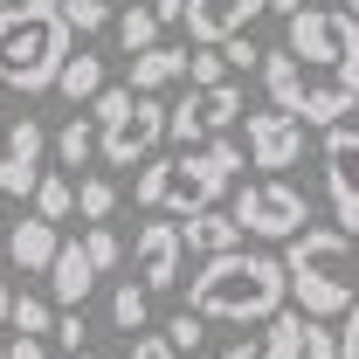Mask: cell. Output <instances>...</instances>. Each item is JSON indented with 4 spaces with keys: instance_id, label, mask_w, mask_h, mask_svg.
I'll return each instance as SVG.
<instances>
[{
    "instance_id": "7",
    "label": "cell",
    "mask_w": 359,
    "mask_h": 359,
    "mask_svg": "<svg viewBox=\"0 0 359 359\" xmlns=\"http://www.w3.org/2000/svg\"><path fill=\"white\" fill-rule=\"evenodd\" d=\"M249 118V97L242 83H215V90H187L180 104H166V138L180 152L187 145H208V138H228V125Z\"/></svg>"
},
{
    "instance_id": "11",
    "label": "cell",
    "mask_w": 359,
    "mask_h": 359,
    "mask_svg": "<svg viewBox=\"0 0 359 359\" xmlns=\"http://www.w3.org/2000/svg\"><path fill=\"white\" fill-rule=\"evenodd\" d=\"M325 194H332L339 228L359 235V132L353 125H332L325 132Z\"/></svg>"
},
{
    "instance_id": "16",
    "label": "cell",
    "mask_w": 359,
    "mask_h": 359,
    "mask_svg": "<svg viewBox=\"0 0 359 359\" xmlns=\"http://www.w3.org/2000/svg\"><path fill=\"white\" fill-rule=\"evenodd\" d=\"M180 242H187V256H222V249H242L249 235H242V222H235V215L201 208V215H187V222H180Z\"/></svg>"
},
{
    "instance_id": "19",
    "label": "cell",
    "mask_w": 359,
    "mask_h": 359,
    "mask_svg": "<svg viewBox=\"0 0 359 359\" xmlns=\"http://www.w3.org/2000/svg\"><path fill=\"white\" fill-rule=\"evenodd\" d=\"M55 90H62V97H69V104L83 111L90 97L104 90V55H97V48H76V55L62 62V76H55Z\"/></svg>"
},
{
    "instance_id": "6",
    "label": "cell",
    "mask_w": 359,
    "mask_h": 359,
    "mask_svg": "<svg viewBox=\"0 0 359 359\" xmlns=\"http://www.w3.org/2000/svg\"><path fill=\"white\" fill-rule=\"evenodd\" d=\"M228 215L242 222V235H256V242H290V235L311 228V194H297L283 173H263V180H249L235 194Z\"/></svg>"
},
{
    "instance_id": "12",
    "label": "cell",
    "mask_w": 359,
    "mask_h": 359,
    "mask_svg": "<svg viewBox=\"0 0 359 359\" xmlns=\"http://www.w3.org/2000/svg\"><path fill=\"white\" fill-rule=\"evenodd\" d=\"M180 263H187V242H180L173 215H152L138 228V283L145 290H180Z\"/></svg>"
},
{
    "instance_id": "1",
    "label": "cell",
    "mask_w": 359,
    "mask_h": 359,
    "mask_svg": "<svg viewBox=\"0 0 359 359\" xmlns=\"http://www.w3.org/2000/svg\"><path fill=\"white\" fill-rule=\"evenodd\" d=\"M263 90L276 111L332 132L346 111H359V21L346 7H297L283 48L263 55Z\"/></svg>"
},
{
    "instance_id": "5",
    "label": "cell",
    "mask_w": 359,
    "mask_h": 359,
    "mask_svg": "<svg viewBox=\"0 0 359 359\" xmlns=\"http://www.w3.org/2000/svg\"><path fill=\"white\" fill-rule=\"evenodd\" d=\"M283 276L304 318H346L359 304V242L346 228H304L283 249Z\"/></svg>"
},
{
    "instance_id": "21",
    "label": "cell",
    "mask_w": 359,
    "mask_h": 359,
    "mask_svg": "<svg viewBox=\"0 0 359 359\" xmlns=\"http://www.w3.org/2000/svg\"><path fill=\"white\" fill-rule=\"evenodd\" d=\"M111 325H118V332H152V290H145V283H118V290H111Z\"/></svg>"
},
{
    "instance_id": "20",
    "label": "cell",
    "mask_w": 359,
    "mask_h": 359,
    "mask_svg": "<svg viewBox=\"0 0 359 359\" xmlns=\"http://www.w3.org/2000/svg\"><path fill=\"white\" fill-rule=\"evenodd\" d=\"M304 325H311L304 311H276V318L263 325V339H256L263 359H304Z\"/></svg>"
},
{
    "instance_id": "41",
    "label": "cell",
    "mask_w": 359,
    "mask_h": 359,
    "mask_svg": "<svg viewBox=\"0 0 359 359\" xmlns=\"http://www.w3.org/2000/svg\"><path fill=\"white\" fill-rule=\"evenodd\" d=\"M0 269H7V228H0Z\"/></svg>"
},
{
    "instance_id": "15",
    "label": "cell",
    "mask_w": 359,
    "mask_h": 359,
    "mask_svg": "<svg viewBox=\"0 0 359 359\" xmlns=\"http://www.w3.org/2000/svg\"><path fill=\"white\" fill-rule=\"evenodd\" d=\"M90 290H97V263L83 256V242H62L55 263H48V297H55V311H76Z\"/></svg>"
},
{
    "instance_id": "18",
    "label": "cell",
    "mask_w": 359,
    "mask_h": 359,
    "mask_svg": "<svg viewBox=\"0 0 359 359\" xmlns=\"http://www.w3.org/2000/svg\"><path fill=\"white\" fill-rule=\"evenodd\" d=\"M97 152H104V125H97L90 111H76V118H69V125L55 132V159H62L69 173H83V166L97 159Z\"/></svg>"
},
{
    "instance_id": "14",
    "label": "cell",
    "mask_w": 359,
    "mask_h": 359,
    "mask_svg": "<svg viewBox=\"0 0 359 359\" xmlns=\"http://www.w3.org/2000/svg\"><path fill=\"white\" fill-rule=\"evenodd\" d=\"M55 249H62V228H55V222H42V215H28V222H7V263H14V269L48 276Z\"/></svg>"
},
{
    "instance_id": "2",
    "label": "cell",
    "mask_w": 359,
    "mask_h": 359,
    "mask_svg": "<svg viewBox=\"0 0 359 359\" xmlns=\"http://www.w3.org/2000/svg\"><path fill=\"white\" fill-rule=\"evenodd\" d=\"M187 290V311H201L208 325H269L290 297V276H283V256H263V249H222L194 269Z\"/></svg>"
},
{
    "instance_id": "46",
    "label": "cell",
    "mask_w": 359,
    "mask_h": 359,
    "mask_svg": "<svg viewBox=\"0 0 359 359\" xmlns=\"http://www.w3.org/2000/svg\"><path fill=\"white\" fill-rule=\"evenodd\" d=\"M0 138H7V125H0Z\"/></svg>"
},
{
    "instance_id": "45",
    "label": "cell",
    "mask_w": 359,
    "mask_h": 359,
    "mask_svg": "<svg viewBox=\"0 0 359 359\" xmlns=\"http://www.w3.org/2000/svg\"><path fill=\"white\" fill-rule=\"evenodd\" d=\"M111 7H138V0H111Z\"/></svg>"
},
{
    "instance_id": "44",
    "label": "cell",
    "mask_w": 359,
    "mask_h": 359,
    "mask_svg": "<svg viewBox=\"0 0 359 359\" xmlns=\"http://www.w3.org/2000/svg\"><path fill=\"white\" fill-rule=\"evenodd\" d=\"M69 359H97V353H90V346H83V353H69Z\"/></svg>"
},
{
    "instance_id": "42",
    "label": "cell",
    "mask_w": 359,
    "mask_h": 359,
    "mask_svg": "<svg viewBox=\"0 0 359 359\" xmlns=\"http://www.w3.org/2000/svg\"><path fill=\"white\" fill-rule=\"evenodd\" d=\"M339 7H346V14H353V21H359V0H339Z\"/></svg>"
},
{
    "instance_id": "27",
    "label": "cell",
    "mask_w": 359,
    "mask_h": 359,
    "mask_svg": "<svg viewBox=\"0 0 359 359\" xmlns=\"http://www.w3.org/2000/svg\"><path fill=\"white\" fill-rule=\"evenodd\" d=\"M83 256L97 263V276H104V269H118V256H125V242H118V235H111L104 222H90V228H83Z\"/></svg>"
},
{
    "instance_id": "23",
    "label": "cell",
    "mask_w": 359,
    "mask_h": 359,
    "mask_svg": "<svg viewBox=\"0 0 359 359\" xmlns=\"http://www.w3.org/2000/svg\"><path fill=\"white\" fill-rule=\"evenodd\" d=\"M35 215L62 228L69 215H76V180H62V173H42V187H35Z\"/></svg>"
},
{
    "instance_id": "26",
    "label": "cell",
    "mask_w": 359,
    "mask_h": 359,
    "mask_svg": "<svg viewBox=\"0 0 359 359\" xmlns=\"http://www.w3.org/2000/svg\"><path fill=\"white\" fill-rule=\"evenodd\" d=\"M187 83H194V90L228 83V55H222V48H208V42H194V48H187Z\"/></svg>"
},
{
    "instance_id": "29",
    "label": "cell",
    "mask_w": 359,
    "mask_h": 359,
    "mask_svg": "<svg viewBox=\"0 0 359 359\" xmlns=\"http://www.w3.org/2000/svg\"><path fill=\"white\" fill-rule=\"evenodd\" d=\"M166 339H173V353H201V346H208V318H201V311H180L173 325H166Z\"/></svg>"
},
{
    "instance_id": "31",
    "label": "cell",
    "mask_w": 359,
    "mask_h": 359,
    "mask_svg": "<svg viewBox=\"0 0 359 359\" xmlns=\"http://www.w3.org/2000/svg\"><path fill=\"white\" fill-rule=\"evenodd\" d=\"M304 359H339V332H332L325 318H311V325H304Z\"/></svg>"
},
{
    "instance_id": "32",
    "label": "cell",
    "mask_w": 359,
    "mask_h": 359,
    "mask_svg": "<svg viewBox=\"0 0 359 359\" xmlns=\"http://www.w3.org/2000/svg\"><path fill=\"white\" fill-rule=\"evenodd\" d=\"M125 359H180V353H173V339H166V332H138L132 346H125Z\"/></svg>"
},
{
    "instance_id": "40",
    "label": "cell",
    "mask_w": 359,
    "mask_h": 359,
    "mask_svg": "<svg viewBox=\"0 0 359 359\" xmlns=\"http://www.w3.org/2000/svg\"><path fill=\"white\" fill-rule=\"evenodd\" d=\"M269 7H276V14H283V21H290V14H297V7H304V0H269Z\"/></svg>"
},
{
    "instance_id": "48",
    "label": "cell",
    "mask_w": 359,
    "mask_h": 359,
    "mask_svg": "<svg viewBox=\"0 0 359 359\" xmlns=\"http://www.w3.org/2000/svg\"><path fill=\"white\" fill-rule=\"evenodd\" d=\"M0 7H7V0H0Z\"/></svg>"
},
{
    "instance_id": "30",
    "label": "cell",
    "mask_w": 359,
    "mask_h": 359,
    "mask_svg": "<svg viewBox=\"0 0 359 359\" xmlns=\"http://www.w3.org/2000/svg\"><path fill=\"white\" fill-rule=\"evenodd\" d=\"M132 97H138L132 83H125V90H97V97H90V118H97V125H111V118H125V111H132Z\"/></svg>"
},
{
    "instance_id": "8",
    "label": "cell",
    "mask_w": 359,
    "mask_h": 359,
    "mask_svg": "<svg viewBox=\"0 0 359 359\" xmlns=\"http://www.w3.org/2000/svg\"><path fill=\"white\" fill-rule=\"evenodd\" d=\"M159 145H166V104L159 97H132V111L104 125V152L97 159L104 166H145Z\"/></svg>"
},
{
    "instance_id": "25",
    "label": "cell",
    "mask_w": 359,
    "mask_h": 359,
    "mask_svg": "<svg viewBox=\"0 0 359 359\" xmlns=\"http://www.w3.org/2000/svg\"><path fill=\"white\" fill-rule=\"evenodd\" d=\"M118 42H125V55H138V48L159 42V14L138 0V7H118Z\"/></svg>"
},
{
    "instance_id": "22",
    "label": "cell",
    "mask_w": 359,
    "mask_h": 359,
    "mask_svg": "<svg viewBox=\"0 0 359 359\" xmlns=\"http://www.w3.org/2000/svg\"><path fill=\"white\" fill-rule=\"evenodd\" d=\"M76 215H83V222H111V215H118V180L83 173L76 180Z\"/></svg>"
},
{
    "instance_id": "34",
    "label": "cell",
    "mask_w": 359,
    "mask_h": 359,
    "mask_svg": "<svg viewBox=\"0 0 359 359\" xmlns=\"http://www.w3.org/2000/svg\"><path fill=\"white\" fill-rule=\"evenodd\" d=\"M222 55H228V69H263V48L249 42V35H235V42H222Z\"/></svg>"
},
{
    "instance_id": "24",
    "label": "cell",
    "mask_w": 359,
    "mask_h": 359,
    "mask_svg": "<svg viewBox=\"0 0 359 359\" xmlns=\"http://www.w3.org/2000/svg\"><path fill=\"white\" fill-rule=\"evenodd\" d=\"M7 325H14L21 339H48V332H55V297H35V290H21Z\"/></svg>"
},
{
    "instance_id": "47",
    "label": "cell",
    "mask_w": 359,
    "mask_h": 359,
    "mask_svg": "<svg viewBox=\"0 0 359 359\" xmlns=\"http://www.w3.org/2000/svg\"><path fill=\"white\" fill-rule=\"evenodd\" d=\"M0 359H7V346H0Z\"/></svg>"
},
{
    "instance_id": "28",
    "label": "cell",
    "mask_w": 359,
    "mask_h": 359,
    "mask_svg": "<svg viewBox=\"0 0 359 359\" xmlns=\"http://www.w3.org/2000/svg\"><path fill=\"white\" fill-rule=\"evenodd\" d=\"M62 21H69V35H97L111 21V0H62Z\"/></svg>"
},
{
    "instance_id": "43",
    "label": "cell",
    "mask_w": 359,
    "mask_h": 359,
    "mask_svg": "<svg viewBox=\"0 0 359 359\" xmlns=\"http://www.w3.org/2000/svg\"><path fill=\"white\" fill-rule=\"evenodd\" d=\"M0 228H7V194H0Z\"/></svg>"
},
{
    "instance_id": "13",
    "label": "cell",
    "mask_w": 359,
    "mask_h": 359,
    "mask_svg": "<svg viewBox=\"0 0 359 359\" xmlns=\"http://www.w3.org/2000/svg\"><path fill=\"white\" fill-rule=\"evenodd\" d=\"M269 0H187V28H194V42L222 48L235 35H249V21L263 14Z\"/></svg>"
},
{
    "instance_id": "9",
    "label": "cell",
    "mask_w": 359,
    "mask_h": 359,
    "mask_svg": "<svg viewBox=\"0 0 359 359\" xmlns=\"http://www.w3.org/2000/svg\"><path fill=\"white\" fill-rule=\"evenodd\" d=\"M242 132H249V159H256V173H290L297 159H304V118H290V111H249L242 118Z\"/></svg>"
},
{
    "instance_id": "35",
    "label": "cell",
    "mask_w": 359,
    "mask_h": 359,
    "mask_svg": "<svg viewBox=\"0 0 359 359\" xmlns=\"http://www.w3.org/2000/svg\"><path fill=\"white\" fill-rule=\"evenodd\" d=\"M339 359H359V304L346 311V325H339Z\"/></svg>"
},
{
    "instance_id": "38",
    "label": "cell",
    "mask_w": 359,
    "mask_h": 359,
    "mask_svg": "<svg viewBox=\"0 0 359 359\" xmlns=\"http://www.w3.org/2000/svg\"><path fill=\"white\" fill-rule=\"evenodd\" d=\"M222 359H263V346H249V339H242V346H228Z\"/></svg>"
},
{
    "instance_id": "3",
    "label": "cell",
    "mask_w": 359,
    "mask_h": 359,
    "mask_svg": "<svg viewBox=\"0 0 359 359\" xmlns=\"http://www.w3.org/2000/svg\"><path fill=\"white\" fill-rule=\"evenodd\" d=\"M76 55V35L62 21V0H7L0 7V90H55L62 62Z\"/></svg>"
},
{
    "instance_id": "33",
    "label": "cell",
    "mask_w": 359,
    "mask_h": 359,
    "mask_svg": "<svg viewBox=\"0 0 359 359\" xmlns=\"http://www.w3.org/2000/svg\"><path fill=\"white\" fill-rule=\"evenodd\" d=\"M48 339H55V346H69V353H83V311H55V332H48Z\"/></svg>"
},
{
    "instance_id": "17",
    "label": "cell",
    "mask_w": 359,
    "mask_h": 359,
    "mask_svg": "<svg viewBox=\"0 0 359 359\" xmlns=\"http://www.w3.org/2000/svg\"><path fill=\"white\" fill-rule=\"evenodd\" d=\"M180 76H187V48H173V42H152V48L132 55V90L138 97H159V90L180 83Z\"/></svg>"
},
{
    "instance_id": "10",
    "label": "cell",
    "mask_w": 359,
    "mask_h": 359,
    "mask_svg": "<svg viewBox=\"0 0 359 359\" xmlns=\"http://www.w3.org/2000/svg\"><path fill=\"white\" fill-rule=\"evenodd\" d=\"M42 152H48V132L35 118H14L7 138H0V194L7 201H35L42 187Z\"/></svg>"
},
{
    "instance_id": "39",
    "label": "cell",
    "mask_w": 359,
    "mask_h": 359,
    "mask_svg": "<svg viewBox=\"0 0 359 359\" xmlns=\"http://www.w3.org/2000/svg\"><path fill=\"white\" fill-rule=\"evenodd\" d=\"M7 318H14V290L0 283V332H7Z\"/></svg>"
},
{
    "instance_id": "4",
    "label": "cell",
    "mask_w": 359,
    "mask_h": 359,
    "mask_svg": "<svg viewBox=\"0 0 359 359\" xmlns=\"http://www.w3.org/2000/svg\"><path fill=\"white\" fill-rule=\"evenodd\" d=\"M235 173H242V152H235L228 138L187 145V152H173V159L152 152V159L138 166V208H145V215H173V222H187V215L215 208Z\"/></svg>"
},
{
    "instance_id": "49",
    "label": "cell",
    "mask_w": 359,
    "mask_h": 359,
    "mask_svg": "<svg viewBox=\"0 0 359 359\" xmlns=\"http://www.w3.org/2000/svg\"><path fill=\"white\" fill-rule=\"evenodd\" d=\"M353 242H359V235H353Z\"/></svg>"
},
{
    "instance_id": "36",
    "label": "cell",
    "mask_w": 359,
    "mask_h": 359,
    "mask_svg": "<svg viewBox=\"0 0 359 359\" xmlns=\"http://www.w3.org/2000/svg\"><path fill=\"white\" fill-rule=\"evenodd\" d=\"M159 14V28H187V0H145Z\"/></svg>"
},
{
    "instance_id": "37",
    "label": "cell",
    "mask_w": 359,
    "mask_h": 359,
    "mask_svg": "<svg viewBox=\"0 0 359 359\" xmlns=\"http://www.w3.org/2000/svg\"><path fill=\"white\" fill-rule=\"evenodd\" d=\"M7 359H48V339H21V332H14V339H7Z\"/></svg>"
}]
</instances>
